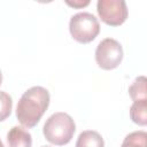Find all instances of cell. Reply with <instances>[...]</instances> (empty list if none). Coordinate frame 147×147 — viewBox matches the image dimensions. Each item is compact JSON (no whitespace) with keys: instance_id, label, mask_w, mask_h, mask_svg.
<instances>
[{"instance_id":"15","label":"cell","mask_w":147,"mask_h":147,"mask_svg":"<svg viewBox=\"0 0 147 147\" xmlns=\"http://www.w3.org/2000/svg\"><path fill=\"white\" fill-rule=\"evenodd\" d=\"M41 147H51V146H41Z\"/></svg>"},{"instance_id":"13","label":"cell","mask_w":147,"mask_h":147,"mask_svg":"<svg viewBox=\"0 0 147 147\" xmlns=\"http://www.w3.org/2000/svg\"><path fill=\"white\" fill-rule=\"evenodd\" d=\"M2 83V74H1V70H0V85Z\"/></svg>"},{"instance_id":"14","label":"cell","mask_w":147,"mask_h":147,"mask_svg":"<svg viewBox=\"0 0 147 147\" xmlns=\"http://www.w3.org/2000/svg\"><path fill=\"white\" fill-rule=\"evenodd\" d=\"M0 147H5L3 144H2V141H1V139H0Z\"/></svg>"},{"instance_id":"1","label":"cell","mask_w":147,"mask_h":147,"mask_svg":"<svg viewBox=\"0 0 147 147\" xmlns=\"http://www.w3.org/2000/svg\"><path fill=\"white\" fill-rule=\"evenodd\" d=\"M49 99V92L42 86H33L26 90L21 96L16 108L18 122L28 129L36 126L47 110Z\"/></svg>"},{"instance_id":"10","label":"cell","mask_w":147,"mask_h":147,"mask_svg":"<svg viewBox=\"0 0 147 147\" xmlns=\"http://www.w3.org/2000/svg\"><path fill=\"white\" fill-rule=\"evenodd\" d=\"M146 139L147 133L145 131H136L124 138L121 147H146Z\"/></svg>"},{"instance_id":"3","label":"cell","mask_w":147,"mask_h":147,"mask_svg":"<svg viewBox=\"0 0 147 147\" xmlns=\"http://www.w3.org/2000/svg\"><path fill=\"white\" fill-rule=\"evenodd\" d=\"M69 31L72 38L82 44L91 42L100 32V24L98 18L87 11L75 14L69 22Z\"/></svg>"},{"instance_id":"9","label":"cell","mask_w":147,"mask_h":147,"mask_svg":"<svg viewBox=\"0 0 147 147\" xmlns=\"http://www.w3.org/2000/svg\"><path fill=\"white\" fill-rule=\"evenodd\" d=\"M129 94L133 102L147 100V90H146V77L139 76L134 79L132 85L129 87Z\"/></svg>"},{"instance_id":"4","label":"cell","mask_w":147,"mask_h":147,"mask_svg":"<svg viewBox=\"0 0 147 147\" xmlns=\"http://www.w3.org/2000/svg\"><path fill=\"white\" fill-rule=\"evenodd\" d=\"M123 59L122 45L113 38L101 40L95 49V61L103 70H111L117 68Z\"/></svg>"},{"instance_id":"5","label":"cell","mask_w":147,"mask_h":147,"mask_svg":"<svg viewBox=\"0 0 147 147\" xmlns=\"http://www.w3.org/2000/svg\"><path fill=\"white\" fill-rule=\"evenodd\" d=\"M96 10L101 21L111 26H118L127 18V7L124 0H99Z\"/></svg>"},{"instance_id":"6","label":"cell","mask_w":147,"mask_h":147,"mask_svg":"<svg viewBox=\"0 0 147 147\" xmlns=\"http://www.w3.org/2000/svg\"><path fill=\"white\" fill-rule=\"evenodd\" d=\"M7 142L9 147H31V134L21 126H13L7 133Z\"/></svg>"},{"instance_id":"2","label":"cell","mask_w":147,"mask_h":147,"mask_svg":"<svg viewBox=\"0 0 147 147\" xmlns=\"http://www.w3.org/2000/svg\"><path fill=\"white\" fill-rule=\"evenodd\" d=\"M76 131V125L70 115L67 113H55L51 115L44 124L42 132L47 141L56 146L68 144Z\"/></svg>"},{"instance_id":"11","label":"cell","mask_w":147,"mask_h":147,"mask_svg":"<svg viewBox=\"0 0 147 147\" xmlns=\"http://www.w3.org/2000/svg\"><path fill=\"white\" fill-rule=\"evenodd\" d=\"M13 108V101L9 94L3 91H0V122L9 117Z\"/></svg>"},{"instance_id":"7","label":"cell","mask_w":147,"mask_h":147,"mask_svg":"<svg viewBox=\"0 0 147 147\" xmlns=\"http://www.w3.org/2000/svg\"><path fill=\"white\" fill-rule=\"evenodd\" d=\"M76 147H105V141L100 133L93 130H87L78 136Z\"/></svg>"},{"instance_id":"8","label":"cell","mask_w":147,"mask_h":147,"mask_svg":"<svg viewBox=\"0 0 147 147\" xmlns=\"http://www.w3.org/2000/svg\"><path fill=\"white\" fill-rule=\"evenodd\" d=\"M130 117L136 124L145 126L147 124V100L133 102L130 108Z\"/></svg>"},{"instance_id":"12","label":"cell","mask_w":147,"mask_h":147,"mask_svg":"<svg viewBox=\"0 0 147 147\" xmlns=\"http://www.w3.org/2000/svg\"><path fill=\"white\" fill-rule=\"evenodd\" d=\"M65 2H67V5H69V6L74 7V8H83V7H85V6H87V5L90 3V1H88V0H85V1H82V0L69 1V0H67Z\"/></svg>"}]
</instances>
